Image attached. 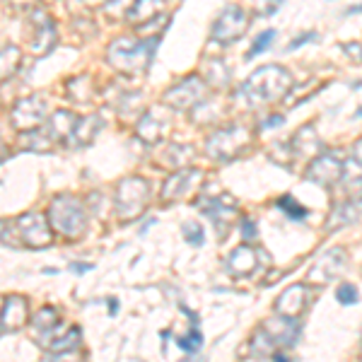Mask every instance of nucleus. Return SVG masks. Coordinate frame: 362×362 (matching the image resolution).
Masks as SVG:
<instances>
[{"instance_id":"7ed1b4c3","label":"nucleus","mask_w":362,"mask_h":362,"mask_svg":"<svg viewBox=\"0 0 362 362\" xmlns=\"http://www.w3.org/2000/svg\"><path fill=\"white\" fill-rule=\"evenodd\" d=\"M51 225H54L56 232H61L63 237H80L87 227V215L83 203L75 196H58L54 203H51Z\"/></svg>"},{"instance_id":"72a5a7b5","label":"nucleus","mask_w":362,"mask_h":362,"mask_svg":"<svg viewBox=\"0 0 362 362\" xmlns=\"http://www.w3.org/2000/svg\"><path fill=\"white\" fill-rule=\"evenodd\" d=\"M242 235H244V242L256 239V223H254V220H244V223H242Z\"/></svg>"},{"instance_id":"6ab92c4d","label":"nucleus","mask_w":362,"mask_h":362,"mask_svg":"<svg viewBox=\"0 0 362 362\" xmlns=\"http://www.w3.org/2000/svg\"><path fill=\"white\" fill-rule=\"evenodd\" d=\"M290 150H293L295 160L297 157H312L321 153V140L317 136L312 126H302L300 131L295 133L293 140H290Z\"/></svg>"},{"instance_id":"aec40b11","label":"nucleus","mask_w":362,"mask_h":362,"mask_svg":"<svg viewBox=\"0 0 362 362\" xmlns=\"http://www.w3.org/2000/svg\"><path fill=\"white\" fill-rule=\"evenodd\" d=\"M165 8V0H133V5L126 10V17L131 25H145V22H150L153 17L160 15V10Z\"/></svg>"},{"instance_id":"4468645a","label":"nucleus","mask_w":362,"mask_h":362,"mask_svg":"<svg viewBox=\"0 0 362 362\" xmlns=\"http://www.w3.org/2000/svg\"><path fill=\"white\" fill-rule=\"evenodd\" d=\"M307 309V285H290L276 300V314L280 317H300Z\"/></svg>"},{"instance_id":"f3484780","label":"nucleus","mask_w":362,"mask_h":362,"mask_svg":"<svg viewBox=\"0 0 362 362\" xmlns=\"http://www.w3.org/2000/svg\"><path fill=\"white\" fill-rule=\"evenodd\" d=\"M27 321V302L22 297H8L0 312V331H15Z\"/></svg>"},{"instance_id":"423d86ee","label":"nucleus","mask_w":362,"mask_h":362,"mask_svg":"<svg viewBox=\"0 0 362 362\" xmlns=\"http://www.w3.org/2000/svg\"><path fill=\"white\" fill-rule=\"evenodd\" d=\"M10 225H13V232H15V247L27 244V247H34V249H44L51 244V230H49V225H46V218L42 213H27Z\"/></svg>"},{"instance_id":"39448f33","label":"nucleus","mask_w":362,"mask_h":362,"mask_svg":"<svg viewBox=\"0 0 362 362\" xmlns=\"http://www.w3.org/2000/svg\"><path fill=\"white\" fill-rule=\"evenodd\" d=\"M251 143V133L242 126L223 128L208 138V155L215 160H232Z\"/></svg>"},{"instance_id":"c85d7f7f","label":"nucleus","mask_w":362,"mask_h":362,"mask_svg":"<svg viewBox=\"0 0 362 362\" xmlns=\"http://www.w3.org/2000/svg\"><path fill=\"white\" fill-rule=\"evenodd\" d=\"M58 324V314L54 312V309H42V312L37 314V321H34V326H37L39 331H49L54 329V326Z\"/></svg>"},{"instance_id":"2f4dec72","label":"nucleus","mask_w":362,"mask_h":362,"mask_svg":"<svg viewBox=\"0 0 362 362\" xmlns=\"http://www.w3.org/2000/svg\"><path fill=\"white\" fill-rule=\"evenodd\" d=\"M343 51H346V56H348V58H353V61L362 63V44H358V42H350V44L343 46Z\"/></svg>"},{"instance_id":"e433bc0d","label":"nucleus","mask_w":362,"mask_h":362,"mask_svg":"<svg viewBox=\"0 0 362 362\" xmlns=\"http://www.w3.org/2000/svg\"><path fill=\"white\" fill-rule=\"evenodd\" d=\"M346 15H362V3L360 5H353V8H348Z\"/></svg>"},{"instance_id":"20e7f679","label":"nucleus","mask_w":362,"mask_h":362,"mask_svg":"<svg viewBox=\"0 0 362 362\" xmlns=\"http://www.w3.org/2000/svg\"><path fill=\"white\" fill-rule=\"evenodd\" d=\"M150 196L148 181L140 177H128L116 189V215L121 220H133L145 210V201Z\"/></svg>"},{"instance_id":"c9c22d12","label":"nucleus","mask_w":362,"mask_h":362,"mask_svg":"<svg viewBox=\"0 0 362 362\" xmlns=\"http://www.w3.org/2000/svg\"><path fill=\"white\" fill-rule=\"evenodd\" d=\"M285 124V116H271V119H266L264 124H261V128H264V131H268V128H273V126H283Z\"/></svg>"},{"instance_id":"f8f14e48","label":"nucleus","mask_w":362,"mask_h":362,"mask_svg":"<svg viewBox=\"0 0 362 362\" xmlns=\"http://www.w3.org/2000/svg\"><path fill=\"white\" fill-rule=\"evenodd\" d=\"M46 119V107H44V99L39 97H27L20 99L13 109V126L17 131H37L39 126L44 124Z\"/></svg>"},{"instance_id":"2eb2a0df","label":"nucleus","mask_w":362,"mask_h":362,"mask_svg":"<svg viewBox=\"0 0 362 362\" xmlns=\"http://www.w3.org/2000/svg\"><path fill=\"white\" fill-rule=\"evenodd\" d=\"M201 179H203V174L198 172V169H181V172H177L165 184V189H162V201L165 203L177 201V198H181L194 186V181H201Z\"/></svg>"},{"instance_id":"473e14b6","label":"nucleus","mask_w":362,"mask_h":362,"mask_svg":"<svg viewBox=\"0 0 362 362\" xmlns=\"http://www.w3.org/2000/svg\"><path fill=\"white\" fill-rule=\"evenodd\" d=\"M307 42H317V34L314 32H307V34H302V37H297L290 42V51H295V49H300L302 44H307Z\"/></svg>"},{"instance_id":"cd10ccee","label":"nucleus","mask_w":362,"mask_h":362,"mask_svg":"<svg viewBox=\"0 0 362 362\" xmlns=\"http://www.w3.org/2000/svg\"><path fill=\"white\" fill-rule=\"evenodd\" d=\"M336 300L341 302V305H346V307H353V305H358V302H360V293H358V288H355L353 283H343L341 288L336 290Z\"/></svg>"},{"instance_id":"393cba45","label":"nucleus","mask_w":362,"mask_h":362,"mask_svg":"<svg viewBox=\"0 0 362 362\" xmlns=\"http://www.w3.org/2000/svg\"><path fill=\"white\" fill-rule=\"evenodd\" d=\"M138 138L145 140V143H160L162 138V124L155 119V114H145L143 121L138 124Z\"/></svg>"},{"instance_id":"bb28decb","label":"nucleus","mask_w":362,"mask_h":362,"mask_svg":"<svg viewBox=\"0 0 362 362\" xmlns=\"http://www.w3.org/2000/svg\"><path fill=\"white\" fill-rule=\"evenodd\" d=\"M276 29H266V32H261L259 37L254 39V44H251V49H249V54H247V61H251V58H256V56H261L264 51L271 49V44L276 42Z\"/></svg>"},{"instance_id":"dca6fc26","label":"nucleus","mask_w":362,"mask_h":362,"mask_svg":"<svg viewBox=\"0 0 362 362\" xmlns=\"http://www.w3.org/2000/svg\"><path fill=\"white\" fill-rule=\"evenodd\" d=\"M254 271H256V249L249 247V244L237 247L230 256H227V273H232V276L244 278Z\"/></svg>"},{"instance_id":"0eeeda50","label":"nucleus","mask_w":362,"mask_h":362,"mask_svg":"<svg viewBox=\"0 0 362 362\" xmlns=\"http://www.w3.org/2000/svg\"><path fill=\"white\" fill-rule=\"evenodd\" d=\"M247 25H249V15L244 13L239 5L225 8L213 25V39L220 44H232V42H237L239 37H244Z\"/></svg>"},{"instance_id":"c756f323","label":"nucleus","mask_w":362,"mask_h":362,"mask_svg":"<svg viewBox=\"0 0 362 362\" xmlns=\"http://www.w3.org/2000/svg\"><path fill=\"white\" fill-rule=\"evenodd\" d=\"M184 237H186V242H189V244H194V247H201L203 239H206V232H203V227H201V225L186 223V225H184Z\"/></svg>"},{"instance_id":"ddd939ff","label":"nucleus","mask_w":362,"mask_h":362,"mask_svg":"<svg viewBox=\"0 0 362 362\" xmlns=\"http://www.w3.org/2000/svg\"><path fill=\"white\" fill-rule=\"evenodd\" d=\"M362 218V196H348L343 203H338L331 213V218L326 220V232H336L346 225L358 223Z\"/></svg>"},{"instance_id":"9b49d317","label":"nucleus","mask_w":362,"mask_h":362,"mask_svg":"<svg viewBox=\"0 0 362 362\" xmlns=\"http://www.w3.org/2000/svg\"><path fill=\"white\" fill-rule=\"evenodd\" d=\"M206 83L201 78H196V75H191V78H184L181 83L174 85L172 90H167L165 102L174 109H191L206 97Z\"/></svg>"},{"instance_id":"a211bd4d","label":"nucleus","mask_w":362,"mask_h":362,"mask_svg":"<svg viewBox=\"0 0 362 362\" xmlns=\"http://www.w3.org/2000/svg\"><path fill=\"white\" fill-rule=\"evenodd\" d=\"M34 22H37V42H34V54L37 56H46L51 49L56 46V27L51 22L49 15H44L42 10L34 13Z\"/></svg>"},{"instance_id":"5701e85b","label":"nucleus","mask_w":362,"mask_h":362,"mask_svg":"<svg viewBox=\"0 0 362 362\" xmlns=\"http://www.w3.org/2000/svg\"><path fill=\"white\" fill-rule=\"evenodd\" d=\"M20 63H22L20 49H15V46H5V49H0V80L13 78L17 70H20Z\"/></svg>"},{"instance_id":"4c0bfd02","label":"nucleus","mask_w":362,"mask_h":362,"mask_svg":"<svg viewBox=\"0 0 362 362\" xmlns=\"http://www.w3.org/2000/svg\"><path fill=\"white\" fill-rule=\"evenodd\" d=\"M92 266H73V271H90Z\"/></svg>"},{"instance_id":"6e6552de","label":"nucleus","mask_w":362,"mask_h":362,"mask_svg":"<svg viewBox=\"0 0 362 362\" xmlns=\"http://www.w3.org/2000/svg\"><path fill=\"white\" fill-rule=\"evenodd\" d=\"M346 264H348V254L343 249H329L326 254L319 256V261L309 268L307 273V283L309 285H326L331 280H336L346 271Z\"/></svg>"},{"instance_id":"f704fd0d","label":"nucleus","mask_w":362,"mask_h":362,"mask_svg":"<svg viewBox=\"0 0 362 362\" xmlns=\"http://www.w3.org/2000/svg\"><path fill=\"white\" fill-rule=\"evenodd\" d=\"M350 160L362 167V138L353 145V148H350Z\"/></svg>"},{"instance_id":"7c9ffc66","label":"nucleus","mask_w":362,"mask_h":362,"mask_svg":"<svg viewBox=\"0 0 362 362\" xmlns=\"http://www.w3.org/2000/svg\"><path fill=\"white\" fill-rule=\"evenodd\" d=\"M177 343H179L181 350H186V353H196V350L201 348V334H198V331H191L189 336L181 338V341H177Z\"/></svg>"},{"instance_id":"1a4fd4ad","label":"nucleus","mask_w":362,"mask_h":362,"mask_svg":"<svg viewBox=\"0 0 362 362\" xmlns=\"http://www.w3.org/2000/svg\"><path fill=\"white\" fill-rule=\"evenodd\" d=\"M261 334L266 336V341L273 346V353L276 350H285V348H293L297 336H300V324L295 321V317H278L276 319H268L261 326Z\"/></svg>"},{"instance_id":"4be33fe9","label":"nucleus","mask_w":362,"mask_h":362,"mask_svg":"<svg viewBox=\"0 0 362 362\" xmlns=\"http://www.w3.org/2000/svg\"><path fill=\"white\" fill-rule=\"evenodd\" d=\"M78 343H80V329H68V334L61 338H56L51 334H46L42 338L44 350H49V353H54V355H63V353H68V350H75Z\"/></svg>"},{"instance_id":"f257e3e1","label":"nucleus","mask_w":362,"mask_h":362,"mask_svg":"<svg viewBox=\"0 0 362 362\" xmlns=\"http://www.w3.org/2000/svg\"><path fill=\"white\" fill-rule=\"evenodd\" d=\"M290 87H293V75L288 70L280 66H266L244 80L237 97L244 99L249 107H259V104L278 102L280 97L288 95Z\"/></svg>"},{"instance_id":"f03ea898","label":"nucleus","mask_w":362,"mask_h":362,"mask_svg":"<svg viewBox=\"0 0 362 362\" xmlns=\"http://www.w3.org/2000/svg\"><path fill=\"white\" fill-rule=\"evenodd\" d=\"M157 39H119L109 46V63L121 73H143L153 63Z\"/></svg>"},{"instance_id":"b1692460","label":"nucleus","mask_w":362,"mask_h":362,"mask_svg":"<svg viewBox=\"0 0 362 362\" xmlns=\"http://www.w3.org/2000/svg\"><path fill=\"white\" fill-rule=\"evenodd\" d=\"M99 126H102V119H99V116H87V119L78 121V126H75V143L90 145L99 133Z\"/></svg>"},{"instance_id":"412c9836","label":"nucleus","mask_w":362,"mask_h":362,"mask_svg":"<svg viewBox=\"0 0 362 362\" xmlns=\"http://www.w3.org/2000/svg\"><path fill=\"white\" fill-rule=\"evenodd\" d=\"M78 126V116L70 112H56L49 119V138L51 140H68L75 133Z\"/></svg>"},{"instance_id":"9d476101","label":"nucleus","mask_w":362,"mask_h":362,"mask_svg":"<svg viewBox=\"0 0 362 362\" xmlns=\"http://www.w3.org/2000/svg\"><path fill=\"white\" fill-rule=\"evenodd\" d=\"M305 179L314 181L321 189H331L343 179V165L338 162L336 153H321L312 160V165L305 172Z\"/></svg>"},{"instance_id":"a878e982","label":"nucleus","mask_w":362,"mask_h":362,"mask_svg":"<svg viewBox=\"0 0 362 362\" xmlns=\"http://www.w3.org/2000/svg\"><path fill=\"white\" fill-rule=\"evenodd\" d=\"M276 206L283 210V213L288 215L290 220H297V223H300V220H305L307 215H309V210L305 206H300V203H297L293 196H280Z\"/></svg>"}]
</instances>
